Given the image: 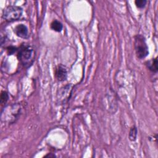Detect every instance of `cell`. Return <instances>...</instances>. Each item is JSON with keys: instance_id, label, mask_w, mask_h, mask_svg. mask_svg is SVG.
<instances>
[{"instance_id": "6da1fadb", "label": "cell", "mask_w": 158, "mask_h": 158, "mask_svg": "<svg viewBox=\"0 0 158 158\" xmlns=\"http://www.w3.org/2000/svg\"><path fill=\"white\" fill-rule=\"evenodd\" d=\"M35 52L33 48L28 44H23L18 49L17 57L25 67H29L35 60Z\"/></svg>"}, {"instance_id": "7a4b0ae2", "label": "cell", "mask_w": 158, "mask_h": 158, "mask_svg": "<svg viewBox=\"0 0 158 158\" xmlns=\"http://www.w3.org/2000/svg\"><path fill=\"white\" fill-rule=\"evenodd\" d=\"M22 106L20 103L13 104L5 107L1 111V120L12 123L19 117L22 112Z\"/></svg>"}, {"instance_id": "3957f363", "label": "cell", "mask_w": 158, "mask_h": 158, "mask_svg": "<svg viewBox=\"0 0 158 158\" xmlns=\"http://www.w3.org/2000/svg\"><path fill=\"white\" fill-rule=\"evenodd\" d=\"M23 14V9L17 6H8L2 12V17L7 22H14L20 19Z\"/></svg>"}, {"instance_id": "277c9868", "label": "cell", "mask_w": 158, "mask_h": 158, "mask_svg": "<svg viewBox=\"0 0 158 158\" xmlns=\"http://www.w3.org/2000/svg\"><path fill=\"white\" fill-rule=\"evenodd\" d=\"M135 50L138 59L145 58L149 54L148 47L145 39L141 35H138L135 37Z\"/></svg>"}, {"instance_id": "5b68a950", "label": "cell", "mask_w": 158, "mask_h": 158, "mask_svg": "<svg viewBox=\"0 0 158 158\" xmlns=\"http://www.w3.org/2000/svg\"><path fill=\"white\" fill-rule=\"evenodd\" d=\"M14 31L15 34L22 38L26 39L28 37V30L26 25L24 24H19L17 25L14 29Z\"/></svg>"}, {"instance_id": "8992f818", "label": "cell", "mask_w": 158, "mask_h": 158, "mask_svg": "<svg viewBox=\"0 0 158 158\" xmlns=\"http://www.w3.org/2000/svg\"><path fill=\"white\" fill-rule=\"evenodd\" d=\"M55 76L58 81H65L67 77V70L65 67L62 65H58L55 70Z\"/></svg>"}, {"instance_id": "52a82bcc", "label": "cell", "mask_w": 158, "mask_h": 158, "mask_svg": "<svg viewBox=\"0 0 158 158\" xmlns=\"http://www.w3.org/2000/svg\"><path fill=\"white\" fill-rule=\"evenodd\" d=\"M72 89L70 88L69 85H67L63 88H61L60 92H59V97L58 98V100H59V102H62V103L67 101L69 100V95L71 94Z\"/></svg>"}, {"instance_id": "ba28073f", "label": "cell", "mask_w": 158, "mask_h": 158, "mask_svg": "<svg viewBox=\"0 0 158 158\" xmlns=\"http://www.w3.org/2000/svg\"><path fill=\"white\" fill-rule=\"evenodd\" d=\"M157 58L152 59L151 60H149L146 62V66L149 70L154 73H157L158 68H157Z\"/></svg>"}, {"instance_id": "9c48e42d", "label": "cell", "mask_w": 158, "mask_h": 158, "mask_svg": "<svg viewBox=\"0 0 158 158\" xmlns=\"http://www.w3.org/2000/svg\"><path fill=\"white\" fill-rule=\"evenodd\" d=\"M51 28L57 32H60L63 29V25L62 23L57 20H53L51 23Z\"/></svg>"}, {"instance_id": "30bf717a", "label": "cell", "mask_w": 158, "mask_h": 158, "mask_svg": "<svg viewBox=\"0 0 158 158\" xmlns=\"http://www.w3.org/2000/svg\"><path fill=\"white\" fill-rule=\"evenodd\" d=\"M137 129L135 126L131 127L129 132V139L131 141H135L136 139Z\"/></svg>"}, {"instance_id": "8fae6325", "label": "cell", "mask_w": 158, "mask_h": 158, "mask_svg": "<svg viewBox=\"0 0 158 158\" xmlns=\"http://www.w3.org/2000/svg\"><path fill=\"white\" fill-rule=\"evenodd\" d=\"M8 99H9L8 93L6 91H2L1 94V97H0V102L1 105L6 104L7 101H8Z\"/></svg>"}, {"instance_id": "7c38bea8", "label": "cell", "mask_w": 158, "mask_h": 158, "mask_svg": "<svg viewBox=\"0 0 158 158\" xmlns=\"http://www.w3.org/2000/svg\"><path fill=\"white\" fill-rule=\"evenodd\" d=\"M147 1L146 0H136L135 1L136 6L139 9H143L145 7Z\"/></svg>"}, {"instance_id": "4fadbf2b", "label": "cell", "mask_w": 158, "mask_h": 158, "mask_svg": "<svg viewBox=\"0 0 158 158\" xmlns=\"http://www.w3.org/2000/svg\"><path fill=\"white\" fill-rule=\"evenodd\" d=\"M7 52L9 54H13L14 52H15L17 51V49L16 48L14 47V46H9L7 48Z\"/></svg>"}]
</instances>
